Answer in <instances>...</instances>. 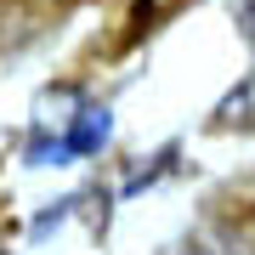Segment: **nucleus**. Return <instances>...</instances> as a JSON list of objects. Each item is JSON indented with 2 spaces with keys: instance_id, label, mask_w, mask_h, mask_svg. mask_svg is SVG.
Segmentation results:
<instances>
[{
  "instance_id": "f257e3e1",
  "label": "nucleus",
  "mask_w": 255,
  "mask_h": 255,
  "mask_svg": "<svg viewBox=\"0 0 255 255\" xmlns=\"http://www.w3.org/2000/svg\"><path fill=\"white\" fill-rule=\"evenodd\" d=\"M210 125L216 130H255V74H244V80L216 102V119H210Z\"/></svg>"
},
{
  "instance_id": "f03ea898",
  "label": "nucleus",
  "mask_w": 255,
  "mask_h": 255,
  "mask_svg": "<svg viewBox=\"0 0 255 255\" xmlns=\"http://www.w3.org/2000/svg\"><path fill=\"white\" fill-rule=\"evenodd\" d=\"M108 142V108H85V119L74 125V136L63 142V153H91Z\"/></svg>"
},
{
  "instance_id": "7ed1b4c3",
  "label": "nucleus",
  "mask_w": 255,
  "mask_h": 255,
  "mask_svg": "<svg viewBox=\"0 0 255 255\" xmlns=\"http://www.w3.org/2000/svg\"><path fill=\"white\" fill-rule=\"evenodd\" d=\"M233 23H238V34L255 46V0H233Z\"/></svg>"
},
{
  "instance_id": "20e7f679",
  "label": "nucleus",
  "mask_w": 255,
  "mask_h": 255,
  "mask_svg": "<svg viewBox=\"0 0 255 255\" xmlns=\"http://www.w3.org/2000/svg\"><path fill=\"white\" fill-rule=\"evenodd\" d=\"M187 255H210V250H187Z\"/></svg>"
}]
</instances>
